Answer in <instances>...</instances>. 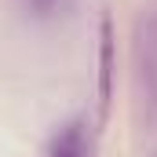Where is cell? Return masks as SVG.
<instances>
[{
	"instance_id": "6da1fadb",
	"label": "cell",
	"mask_w": 157,
	"mask_h": 157,
	"mask_svg": "<svg viewBox=\"0 0 157 157\" xmlns=\"http://www.w3.org/2000/svg\"><path fill=\"white\" fill-rule=\"evenodd\" d=\"M135 59H139V80H143L146 102L157 110V18H143L139 22Z\"/></svg>"
},
{
	"instance_id": "3957f363",
	"label": "cell",
	"mask_w": 157,
	"mask_h": 157,
	"mask_svg": "<svg viewBox=\"0 0 157 157\" xmlns=\"http://www.w3.org/2000/svg\"><path fill=\"white\" fill-rule=\"evenodd\" d=\"M22 4H26V11H29L33 18H55L70 0H22Z\"/></svg>"
},
{
	"instance_id": "7a4b0ae2",
	"label": "cell",
	"mask_w": 157,
	"mask_h": 157,
	"mask_svg": "<svg viewBox=\"0 0 157 157\" xmlns=\"http://www.w3.org/2000/svg\"><path fill=\"white\" fill-rule=\"evenodd\" d=\"M48 157H91V139H88L84 121L62 124L48 143Z\"/></svg>"
}]
</instances>
